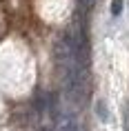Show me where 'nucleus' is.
Returning a JSON list of instances; mask_svg holds the SVG:
<instances>
[{"instance_id": "7ed1b4c3", "label": "nucleus", "mask_w": 129, "mask_h": 131, "mask_svg": "<svg viewBox=\"0 0 129 131\" xmlns=\"http://www.w3.org/2000/svg\"><path fill=\"white\" fill-rule=\"evenodd\" d=\"M96 113H98L102 120H107V109H105V102H98V104H96Z\"/></svg>"}, {"instance_id": "f03ea898", "label": "nucleus", "mask_w": 129, "mask_h": 131, "mask_svg": "<svg viewBox=\"0 0 129 131\" xmlns=\"http://www.w3.org/2000/svg\"><path fill=\"white\" fill-rule=\"evenodd\" d=\"M111 14L114 16L122 14V0H111Z\"/></svg>"}, {"instance_id": "f257e3e1", "label": "nucleus", "mask_w": 129, "mask_h": 131, "mask_svg": "<svg viewBox=\"0 0 129 131\" xmlns=\"http://www.w3.org/2000/svg\"><path fill=\"white\" fill-rule=\"evenodd\" d=\"M54 131H82V129H80V124L76 122L71 116H62L60 120H58V124H56Z\"/></svg>"}, {"instance_id": "20e7f679", "label": "nucleus", "mask_w": 129, "mask_h": 131, "mask_svg": "<svg viewBox=\"0 0 129 131\" xmlns=\"http://www.w3.org/2000/svg\"><path fill=\"white\" fill-rule=\"evenodd\" d=\"M125 131H129V122H127V124H125Z\"/></svg>"}]
</instances>
